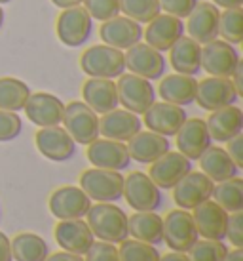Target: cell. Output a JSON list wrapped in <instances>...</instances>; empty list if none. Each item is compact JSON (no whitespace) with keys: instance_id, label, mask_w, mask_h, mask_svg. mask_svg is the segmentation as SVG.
Listing matches in <instances>:
<instances>
[{"instance_id":"obj_40","label":"cell","mask_w":243,"mask_h":261,"mask_svg":"<svg viewBox=\"0 0 243 261\" xmlns=\"http://www.w3.org/2000/svg\"><path fill=\"white\" fill-rule=\"evenodd\" d=\"M92 19L108 21L120 15V0H84L82 2Z\"/></svg>"},{"instance_id":"obj_39","label":"cell","mask_w":243,"mask_h":261,"mask_svg":"<svg viewBox=\"0 0 243 261\" xmlns=\"http://www.w3.org/2000/svg\"><path fill=\"white\" fill-rule=\"evenodd\" d=\"M188 259L190 261H222L228 252L226 244L222 240H198L190 250H188Z\"/></svg>"},{"instance_id":"obj_4","label":"cell","mask_w":243,"mask_h":261,"mask_svg":"<svg viewBox=\"0 0 243 261\" xmlns=\"http://www.w3.org/2000/svg\"><path fill=\"white\" fill-rule=\"evenodd\" d=\"M63 126L78 145H89L99 138V116L84 101H71L65 105Z\"/></svg>"},{"instance_id":"obj_6","label":"cell","mask_w":243,"mask_h":261,"mask_svg":"<svg viewBox=\"0 0 243 261\" xmlns=\"http://www.w3.org/2000/svg\"><path fill=\"white\" fill-rule=\"evenodd\" d=\"M122 196L135 212H156L162 206V189L144 172H131L124 177Z\"/></svg>"},{"instance_id":"obj_17","label":"cell","mask_w":243,"mask_h":261,"mask_svg":"<svg viewBox=\"0 0 243 261\" xmlns=\"http://www.w3.org/2000/svg\"><path fill=\"white\" fill-rule=\"evenodd\" d=\"M25 115L31 122L40 126V128H48V126H59L63 122L65 103L59 99L57 95L46 94V92H36L31 94L27 103H25Z\"/></svg>"},{"instance_id":"obj_23","label":"cell","mask_w":243,"mask_h":261,"mask_svg":"<svg viewBox=\"0 0 243 261\" xmlns=\"http://www.w3.org/2000/svg\"><path fill=\"white\" fill-rule=\"evenodd\" d=\"M146 25L148 27H146V31H143V37L146 38V44L158 51H167L185 35L183 19L173 17L169 14H158Z\"/></svg>"},{"instance_id":"obj_18","label":"cell","mask_w":243,"mask_h":261,"mask_svg":"<svg viewBox=\"0 0 243 261\" xmlns=\"http://www.w3.org/2000/svg\"><path fill=\"white\" fill-rule=\"evenodd\" d=\"M219 15L221 10L213 2H198L190 15L186 17L188 21L185 31H188L190 38L198 44H207L219 37Z\"/></svg>"},{"instance_id":"obj_26","label":"cell","mask_w":243,"mask_h":261,"mask_svg":"<svg viewBox=\"0 0 243 261\" xmlns=\"http://www.w3.org/2000/svg\"><path fill=\"white\" fill-rule=\"evenodd\" d=\"M205 124H207L211 139L219 141V143H226L243 132V111L236 105L211 111Z\"/></svg>"},{"instance_id":"obj_50","label":"cell","mask_w":243,"mask_h":261,"mask_svg":"<svg viewBox=\"0 0 243 261\" xmlns=\"http://www.w3.org/2000/svg\"><path fill=\"white\" fill-rule=\"evenodd\" d=\"M160 261H190V259L183 252H169V254L165 255H160Z\"/></svg>"},{"instance_id":"obj_28","label":"cell","mask_w":243,"mask_h":261,"mask_svg":"<svg viewBox=\"0 0 243 261\" xmlns=\"http://www.w3.org/2000/svg\"><path fill=\"white\" fill-rule=\"evenodd\" d=\"M171 149L169 138H164L154 132H137L128 141V152L131 160H137L141 164H152L162 154Z\"/></svg>"},{"instance_id":"obj_16","label":"cell","mask_w":243,"mask_h":261,"mask_svg":"<svg viewBox=\"0 0 243 261\" xmlns=\"http://www.w3.org/2000/svg\"><path fill=\"white\" fill-rule=\"evenodd\" d=\"M188 172H192V160L179 151H167L150 164L148 177L160 189H173Z\"/></svg>"},{"instance_id":"obj_14","label":"cell","mask_w":243,"mask_h":261,"mask_svg":"<svg viewBox=\"0 0 243 261\" xmlns=\"http://www.w3.org/2000/svg\"><path fill=\"white\" fill-rule=\"evenodd\" d=\"M36 149L42 156H46L51 162H67L74 156L76 143L61 126H48L40 128L35 136Z\"/></svg>"},{"instance_id":"obj_36","label":"cell","mask_w":243,"mask_h":261,"mask_svg":"<svg viewBox=\"0 0 243 261\" xmlns=\"http://www.w3.org/2000/svg\"><path fill=\"white\" fill-rule=\"evenodd\" d=\"M219 35L226 42L239 44L243 40V10L232 8L224 10L219 15Z\"/></svg>"},{"instance_id":"obj_11","label":"cell","mask_w":243,"mask_h":261,"mask_svg":"<svg viewBox=\"0 0 243 261\" xmlns=\"http://www.w3.org/2000/svg\"><path fill=\"white\" fill-rule=\"evenodd\" d=\"M48 206L57 219H82L92 208V200L76 185H65L51 193Z\"/></svg>"},{"instance_id":"obj_5","label":"cell","mask_w":243,"mask_h":261,"mask_svg":"<svg viewBox=\"0 0 243 261\" xmlns=\"http://www.w3.org/2000/svg\"><path fill=\"white\" fill-rule=\"evenodd\" d=\"M116 92H118V103H122L126 111L135 115H144V111L156 101V90L150 80L133 73L118 76Z\"/></svg>"},{"instance_id":"obj_48","label":"cell","mask_w":243,"mask_h":261,"mask_svg":"<svg viewBox=\"0 0 243 261\" xmlns=\"http://www.w3.org/2000/svg\"><path fill=\"white\" fill-rule=\"evenodd\" d=\"M46 261H84L82 255L71 254V252H55V254H50L46 257Z\"/></svg>"},{"instance_id":"obj_44","label":"cell","mask_w":243,"mask_h":261,"mask_svg":"<svg viewBox=\"0 0 243 261\" xmlns=\"http://www.w3.org/2000/svg\"><path fill=\"white\" fill-rule=\"evenodd\" d=\"M226 237L234 248L243 246V212H234L228 216V227H226Z\"/></svg>"},{"instance_id":"obj_32","label":"cell","mask_w":243,"mask_h":261,"mask_svg":"<svg viewBox=\"0 0 243 261\" xmlns=\"http://www.w3.org/2000/svg\"><path fill=\"white\" fill-rule=\"evenodd\" d=\"M128 231L135 240L156 246L164 242V219L156 212H135L128 218Z\"/></svg>"},{"instance_id":"obj_2","label":"cell","mask_w":243,"mask_h":261,"mask_svg":"<svg viewBox=\"0 0 243 261\" xmlns=\"http://www.w3.org/2000/svg\"><path fill=\"white\" fill-rule=\"evenodd\" d=\"M80 69L89 79H118L126 71L124 51L107 44L89 46L80 56Z\"/></svg>"},{"instance_id":"obj_13","label":"cell","mask_w":243,"mask_h":261,"mask_svg":"<svg viewBox=\"0 0 243 261\" xmlns=\"http://www.w3.org/2000/svg\"><path fill=\"white\" fill-rule=\"evenodd\" d=\"M237 92L232 80L230 79H221V76H207L198 82L196 88V99L201 109L205 111H217L222 107L234 105L237 101Z\"/></svg>"},{"instance_id":"obj_22","label":"cell","mask_w":243,"mask_h":261,"mask_svg":"<svg viewBox=\"0 0 243 261\" xmlns=\"http://www.w3.org/2000/svg\"><path fill=\"white\" fill-rule=\"evenodd\" d=\"M99 37L107 46H112L118 50H128L133 44L141 42L143 27H141V23L133 21L126 15H116L108 21H103Z\"/></svg>"},{"instance_id":"obj_45","label":"cell","mask_w":243,"mask_h":261,"mask_svg":"<svg viewBox=\"0 0 243 261\" xmlns=\"http://www.w3.org/2000/svg\"><path fill=\"white\" fill-rule=\"evenodd\" d=\"M226 143H228L226 152L230 154V159L234 160V164H236L237 168H243V136L239 134V136L232 138L230 141H226Z\"/></svg>"},{"instance_id":"obj_21","label":"cell","mask_w":243,"mask_h":261,"mask_svg":"<svg viewBox=\"0 0 243 261\" xmlns=\"http://www.w3.org/2000/svg\"><path fill=\"white\" fill-rule=\"evenodd\" d=\"M228 212L222 210L215 200H205L196 206L192 212L194 223L198 234L209 240H224L226 239V227H228Z\"/></svg>"},{"instance_id":"obj_12","label":"cell","mask_w":243,"mask_h":261,"mask_svg":"<svg viewBox=\"0 0 243 261\" xmlns=\"http://www.w3.org/2000/svg\"><path fill=\"white\" fill-rule=\"evenodd\" d=\"M213 189L215 183L203 172H188L173 187V200L183 210H194L213 196Z\"/></svg>"},{"instance_id":"obj_1","label":"cell","mask_w":243,"mask_h":261,"mask_svg":"<svg viewBox=\"0 0 243 261\" xmlns=\"http://www.w3.org/2000/svg\"><path fill=\"white\" fill-rule=\"evenodd\" d=\"M86 223L92 229L93 237L103 242L120 244L129 237L128 216L112 202H99L92 206L86 214Z\"/></svg>"},{"instance_id":"obj_51","label":"cell","mask_w":243,"mask_h":261,"mask_svg":"<svg viewBox=\"0 0 243 261\" xmlns=\"http://www.w3.org/2000/svg\"><path fill=\"white\" fill-rule=\"evenodd\" d=\"M82 2H84V0H51V4H53V6H57V8H61V10L80 6Z\"/></svg>"},{"instance_id":"obj_35","label":"cell","mask_w":243,"mask_h":261,"mask_svg":"<svg viewBox=\"0 0 243 261\" xmlns=\"http://www.w3.org/2000/svg\"><path fill=\"white\" fill-rule=\"evenodd\" d=\"M211 198H215V202L228 214L243 212V179L236 175L232 179L215 185Z\"/></svg>"},{"instance_id":"obj_25","label":"cell","mask_w":243,"mask_h":261,"mask_svg":"<svg viewBox=\"0 0 243 261\" xmlns=\"http://www.w3.org/2000/svg\"><path fill=\"white\" fill-rule=\"evenodd\" d=\"M141 128H143V122L139 115L126 109L108 111L99 118V136L122 141V143L129 141L137 132H141Z\"/></svg>"},{"instance_id":"obj_9","label":"cell","mask_w":243,"mask_h":261,"mask_svg":"<svg viewBox=\"0 0 243 261\" xmlns=\"http://www.w3.org/2000/svg\"><path fill=\"white\" fill-rule=\"evenodd\" d=\"M239 54L234 44L215 38L211 42L201 46V69L209 73V76L230 79L232 73L239 65Z\"/></svg>"},{"instance_id":"obj_24","label":"cell","mask_w":243,"mask_h":261,"mask_svg":"<svg viewBox=\"0 0 243 261\" xmlns=\"http://www.w3.org/2000/svg\"><path fill=\"white\" fill-rule=\"evenodd\" d=\"M53 237L65 252L84 255L93 244V232L82 219H59Z\"/></svg>"},{"instance_id":"obj_34","label":"cell","mask_w":243,"mask_h":261,"mask_svg":"<svg viewBox=\"0 0 243 261\" xmlns=\"http://www.w3.org/2000/svg\"><path fill=\"white\" fill-rule=\"evenodd\" d=\"M31 95V88L19 79L2 76L0 79V109L2 111H23Z\"/></svg>"},{"instance_id":"obj_7","label":"cell","mask_w":243,"mask_h":261,"mask_svg":"<svg viewBox=\"0 0 243 261\" xmlns=\"http://www.w3.org/2000/svg\"><path fill=\"white\" fill-rule=\"evenodd\" d=\"M93 19L84 6H74L63 10L55 23L57 38L69 48H78L92 37Z\"/></svg>"},{"instance_id":"obj_43","label":"cell","mask_w":243,"mask_h":261,"mask_svg":"<svg viewBox=\"0 0 243 261\" xmlns=\"http://www.w3.org/2000/svg\"><path fill=\"white\" fill-rule=\"evenodd\" d=\"M196 4H198V0H160V8L165 14L179 17V19L188 17Z\"/></svg>"},{"instance_id":"obj_41","label":"cell","mask_w":243,"mask_h":261,"mask_svg":"<svg viewBox=\"0 0 243 261\" xmlns=\"http://www.w3.org/2000/svg\"><path fill=\"white\" fill-rule=\"evenodd\" d=\"M23 130V122L17 113L0 109V141H12Z\"/></svg>"},{"instance_id":"obj_38","label":"cell","mask_w":243,"mask_h":261,"mask_svg":"<svg viewBox=\"0 0 243 261\" xmlns=\"http://www.w3.org/2000/svg\"><path fill=\"white\" fill-rule=\"evenodd\" d=\"M120 261H160V252L152 244L141 240H122L118 248Z\"/></svg>"},{"instance_id":"obj_33","label":"cell","mask_w":243,"mask_h":261,"mask_svg":"<svg viewBox=\"0 0 243 261\" xmlns=\"http://www.w3.org/2000/svg\"><path fill=\"white\" fill-rule=\"evenodd\" d=\"M12 257L15 261H46L50 255V248L42 237L35 232H19L14 240H10Z\"/></svg>"},{"instance_id":"obj_30","label":"cell","mask_w":243,"mask_h":261,"mask_svg":"<svg viewBox=\"0 0 243 261\" xmlns=\"http://www.w3.org/2000/svg\"><path fill=\"white\" fill-rule=\"evenodd\" d=\"M169 63L173 71L180 74L194 76L201 71V44H198L194 38L183 37L169 48Z\"/></svg>"},{"instance_id":"obj_42","label":"cell","mask_w":243,"mask_h":261,"mask_svg":"<svg viewBox=\"0 0 243 261\" xmlns=\"http://www.w3.org/2000/svg\"><path fill=\"white\" fill-rule=\"evenodd\" d=\"M84 255H86L84 261H120L118 248L110 242H103V240H99V242L93 240V244Z\"/></svg>"},{"instance_id":"obj_47","label":"cell","mask_w":243,"mask_h":261,"mask_svg":"<svg viewBox=\"0 0 243 261\" xmlns=\"http://www.w3.org/2000/svg\"><path fill=\"white\" fill-rule=\"evenodd\" d=\"M230 80H232V84L236 88L237 95H243V63L241 61H239V65L236 67V71L232 73Z\"/></svg>"},{"instance_id":"obj_31","label":"cell","mask_w":243,"mask_h":261,"mask_svg":"<svg viewBox=\"0 0 243 261\" xmlns=\"http://www.w3.org/2000/svg\"><path fill=\"white\" fill-rule=\"evenodd\" d=\"M198 160H200L201 172L213 183L232 179L239 172V168L234 164V160L230 159L226 149H222V147H209Z\"/></svg>"},{"instance_id":"obj_29","label":"cell","mask_w":243,"mask_h":261,"mask_svg":"<svg viewBox=\"0 0 243 261\" xmlns=\"http://www.w3.org/2000/svg\"><path fill=\"white\" fill-rule=\"evenodd\" d=\"M196 88H198V80L190 76V74L173 73L167 76H162V82L158 86V94L160 97L167 103L173 105H190L196 99Z\"/></svg>"},{"instance_id":"obj_49","label":"cell","mask_w":243,"mask_h":261,"mask_svg":"<svg viewBox=\"0 0 243 261\" xmlns=\"http://www.w3.org/2000/svg\"><path fill=\"white\" fill-rule=\"evenodd\" d=\"M217 8H224V10H232V8H241L243 0H213Z\"/></svg>"},{"instance_id":"obj_52","label":"cell","mask_w":243,"mask_h":261,"mask_svg":"<svg viewBox=\"0 0 243 261\" xmlns=\"http://www.w3.org/2000/svg\"><path fill=\"white\" fill-rule=\"evenodd\" d=\"M222 261H243V250L241 248H234L232 252H226Z\"/></svg>"},{"instance_id":"obj_10","label":"cell","mask_w":243,"mask_h":261,"mask_svg":"<svg viewBox=\"0 0 243 261\" xmlns=\"http://www.w3.org/2000/svg\"><path fill=\"white\" fill-rule=\"evenodd\" d=\"M124 59H126V69L150 82L162 79L165 73V58L162 56V51L154 50L146 42H137L128 48Z\"/></svg>"},{"instance_id":"obj_27","label":"cell","mask_w":243,"mask_h":261,"mask_svg":"<svg viewBox=\"0 0 243 261\" xmlns=\"http://www.w3.org/2000/svg\"><path fill=\"white\" fill-rule=\"evenodd\" d=\"M82 97L89 109L97 115H105L108 111L118 109V92L116 82L110 79H87L82 86Z\"/></svg>"},{"instance_id":"obj_37","label":"cell","mask_w":243,"mask_h":261,"mask_svg":"<svg viewBox=\"0 0 243 261\" xmlns=\"http://www.w3.org/2000/svg\"><path fill=\"white\" fill-rule=\"evenodd\" d=\"M120 12L137 23H148L162 12V8L160 0H120Z\"/></svg>"},{"instance_id":"obj_15","label":"cell","mask_w":243,"mask_h":261,"mask_svg":"<svg viewBox=\"0 0 243 261\" xmlns=\"http://www.w3.org/2000/svg\"><path fill=\"white\" fill-rule=\"evenodd\" d=\"M87 160L93 164V168H103V170H114L122 172L131 164V156L128 152V145L114 139H95L87 145L86 151Z\"/></svg>"},{"instance_id":"obj_46","label":"cell","mask_w":243,"mask_h":261,"mask_svg":"<svg viewBox=\"0 0 243 261\" xmlns=\"http://www.w3.org/2000/svg\"><path fill=\"white\" fill-rule=\"evenodd\" d=\"M0 261H14V257H12L10 239H8L2 231H0Z\"/></svg>"},{"instance_id":"obj_8","label":"cell","mask_w":243,"mask_h":261,"mask_svg":"<svg viewBox=\"0 0 243 261\" xmlns=\"http://www.w3.org/2000/svg\"><path fill=\"white\" fill-rule=\"evenodd\" d=\"M200 234L196 229L192 214L188 210H171L164 219V242L173 252L186 254L198 242Z\"/></svg>"},{"instance_id":"obj_20","label":"cell","mask_w":243,"mask_h":261,"mask_svg":"<svg viewBox=\"0 0 243 261\" xmlns=\"http://www.w3.org/2000/svg\"><path fill=\"white\" fill-rule=\"evenodd\" d=\"M177 138V149L180 154H185L188 160H198L211 147V136L207 132V124L201 118H186Z\"/></svg>"},{"instance_id":"obj_53","label":"cell","mask_w":243,"mask_h":261,"mask_svg":"<svg viewBox=\"0 0 243 261\" xmlns=\"http://www.w3.org/2000/svg\"><path fill=\"white\" fill-rule=\"evenodd\" d=\"M2 25H4V10L0 8V29H2Z\"/></svg>"},{"instance_id":"obj_3","label":"cell","mask_w":243,"mask_h":261,"mask_svg":"<svg viewBox=\"0 0 243 261\" xmlns=\"http://www.w3.org/2000/svg\"><path fill=\"white\" fill-rule=\"evenodd\" d=\"M80 189L97 202H116L124 195V175L114 170L89 168L80 175Z\"/></svg>"},{"instance_id":"obj_54","label":"cell","mask_w":243,"mask_h":261,"mask_svg":"<svg viewBox=\"0 0 243 261\" xmlns=\"http://www.w3.org/2000/svg\"><path fill=\"white\" fill-rule=\"evenodd\" d=\"M8 2H12V0H0V6H2V4H8Z\"/></svg>"},{"instance_id":"obj_19","label":"cell","mask_w":243,"mask_h":261,"mask_svg":"<svg viewBox=\"0 0 243 261\" xmlns=\"http://www.w3.org/2000/svg\"><path fill=\"white\" fill-rule=\"evenodd\" d=\"M186 118L188 116H186L183 107L167 101H154L148 109L144 111V124H146V128L154 132V134L164 136V138L175 136Z\"/></svg>"}]
</instances>
